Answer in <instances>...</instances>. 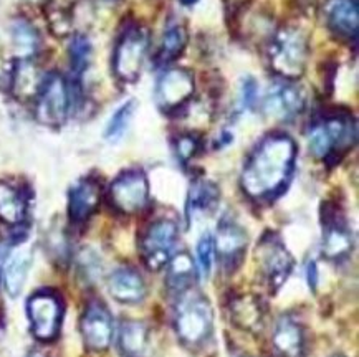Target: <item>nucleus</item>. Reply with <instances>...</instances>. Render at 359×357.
Returning a JSON list of instances; mask_svg holds the SVG:
<instances>
[{"label": "nucleus", "instance_id": "nucleus-24", "mask_svg": "<svg viewBox=\"0 0 359 357\" xmlns=\"http://www.w3.org/2000/svg\"><path fill=\"white\" fill-rule=\"evenodd\" d=\"M165 268H168V273H165L168 288L174 293H179V295H184L187 290H191L196 281V276L199 274L194 260L187 251L172 255Z\"/></svg>", "mask_w": 359, "mask_h": 357}, {"label": "nucleus", "instance_id": "nucleus-29", "mask_svg": "<svg viewBox=\"0 0 359 357\" xmlns=\"http://www.w3.org/2000/svg\"><path fill=\"white\" fill-rule=\"evenodd\" d=\"M91 55H93V47H91L88 36L81 34L73 35L70 45H68V58H70V68L73 76L80 78L83 73L88 70L91 63Z\"/></svg>", "mask_w": 359, "mask_h": 357}, {"label": "nucleus", "instance_id": "nucleus-37", "mask_svg": "<svg viewBox=\"0 0 359 357\" xmlns=\"http://www.w3.org/2000/svg\"><path fill=\"white\" fill-rule=\"evenodd\" d=\"M107 2H118V0H107Z\"/></svg>", "mask_w": 359, "mask_h": 357}, {"label": "nucleus", "instance_id": "nucleus-19", "mask_svg": "<svg viewBox=\"0 0 359 357\" xmlns=\"http://www.w3.org/2000/svg\"><path fill=\"white\" fill-rule=\"evenodd\" d=\"M108 290L123 304H137L146 298V283L136 270L123 267L114 270L108 278Z\"/></svg>", "mask_w": 359, "mask_h": 357}, {"label": "nucleus", "instance_id": "nucleus-23", "mask_svg": "<svg viewBox=\"0 0 359 357\" xmlns=\"http://www.w3.org/2000/svg\"><path fill=\"white\" fill-rule=\"evenodd\" d=\"M219 199L220 190L214 182L205 181V178H197V181L192 182L186 202V215L189 222L201 217V215L214 212L219 204Z\"/></svg>", "mask_w": 359, "mask_h": 357}, {"label": "nucleus", "instance_id": "nucleus-34", "mask_svg": "<svg viewBox=\"0 0 359 357\" xmlns=\"http://www.w3.org/2000/svg\"><path fill=\"white\" fill-rule=\"evenodd\" d=\"M306 273H308V283H310V288H311V290H315L316 281H318V270H316L315 262L308 263Z\"/></svg>", "mask_w": 359, "mask_h": 357}, {"label": "nucleus", "instance_id": "nucleus-9", "mask_svg": "<svg viewBox=\"0 0 359 357\" xmlns=\"http://www.w3.org/2000/svg\"><path fill=\"white\" fill-rule=\"evenodd\" d=\"M257 262L266 286L277 291L288 280L293 270V256L278 235L266 233L257 246Z\"/></svg>", "mask_w": 359, "mask_h": 357}, {"label": "nucleus", "instance_id": "nucleus-26", "mask_svg": "<svg viewBox=\"0 0 359 357\" xmlns=\"http://www.w3.org/2000/svg\"><path fill=\"white\" fill-rule=\"evenodd\" d=\"M27 217V197L7 182H0V220L7 225H22Z\"/></svg>", "mask_w": 359, "mask_h": 357}, {"label": "nucleus", "instance_id": "nucleus-30", "mask_svg": "<svg viewBox=\"0 0 359 357\" xmlns=\"http://www.w3.org/2000/svg\"><path fill=\"white\" fill-rule=\"evenodd\" d=\"M135 109V102H128L121 104V106L113 113V116L109 118L107 125V130H104V137H107L109 143H116V141H119L124 136V132L130 127Z\"/></svg>", "mask_w": 359, "mask_h": 357}, {"label": "nucleus", "instance_id": "nucleus-14", "mask_svg": "<svg viewBox=\"0 0 359 357\" xmlns=\"http://www.w3.org/2000/svg\"><path fill=\"white\" fill-rule=\"evenodd\" d=\"M80 329L86 349L103 352L111 346L114 337L113 318L101 301H91L81 316Z\"/></svg>", "mask_w": 359, "mask_h": 357}, {"label": "nucleus", "instance_id": "nucleus-3", "mask_svg": "<svg viewBox=\"0 0 359 357\" xmlns=\"http://www.w3.org/2000/svg\"><path fill=\"white\" fill-rule=\"evenodd\" d=\"M81 88L76 80H67L57 71L47 73L35 96V114L47 126H60L80 106Z\"/></svg>", "mask_w": 359, "mask_h": 357}, {"label": "nucleus", "instance_id": "nucleus-18", "mask_svg": "<svg viewBox=\"0 0 359 357\" xmlns=\"http://www.w3.org/2000/svg\"><path fill=\"white\" fill-rule=\"evenodd\" d=\"M323 223V255L328 260H336V262L346 258L353 250V235L346 223L339 218L336 210L325 215Z\"/></svg>", "mask_w": 359, "mask_h": 357}, {"label": "nucleus", "instance_id": "nucleus-25", "mask_svg": "<svg viewBox=\"0 0 359 357\" xmlns=\"http://www.w3.org/2000/svg\"><path fill=\"white\" fill-rule=\"evenodd\" d=\"M45 75H41L39 68L32 59H18L13 65L11 76H8V88L17 94L18 98H34L39 93Z\"/></svg>", "mask_w": 359, "mask_h": 357}, {"label": "nucleus", "instance_id": "nucleus-6", "mask_svg": "<svg viewBox=\"0 0 359 357\" xmlns=\"http://www.w3.org/2000/svg\"><path fill=\"white\" fill-rule=\"evenodd\" d=\"M149 47V35L136 22L128 24L119 34L113 50V73L119 81L131 83L141 75Z\"/></svg>", "mask_w": 359, "mask_h": 357}, {"label": "nucleus", "instance_id": "nucleus-7", "mask_svg": "<svg viewBox=\"0 0 359 357\" xmlns=\"http://www.w3.org/2000/svg\"><path fill=\"white\" fill-rule=\"evenodd\" d=\"M179 227L171 218H159L142 232L140 238V253L149 270H161L171 260L177 244Z\"/></svg>", "mask_w": 359, "mask_h": 357}, {"label": "nucleus", "instance_id": "nucleus-17", "mask_svg": "<svg viewBox=\"0 0 359 357\" xmlns=\"http://www.w3.org/2000/svg\"><path fill=\"white\" fill-rule=\"evenodd\" d=\"M305 329L293 316L285 314L275 324L271 346L280 357H305Z\"/></svg>", "mask_w": 359, "mask_h": 357}, {"label": "nucleus", "instance_id": "nucleus-13", "mask_svg": "<svg viewBox=\"0 0 359 357\" xmlns=\"http://www.w3.org/2000/svg\"><path fill=\"white\" fill-rule=\"evenodd\" d=\"M306 106L305 91L293 80L278 78L270 85L264 99V109L270 118L288 121L297 118Z\"/></svg>", "mask_w": 359, "mask_h": 357}, {"label": "nucleus", "instance_id": "nucleus-32", "mask_svg": "<svg viewBox=\"0 0 359 357\" xmlns=\"http://www.w3.org/2000/svg\"><path fill=\"white\" fill-rule=\"evenodd\" d=\"M176 154L177 159L182 164L191 161L192 158H196V154L201 150V139L196 134H181L176 139Z\"/></svg>", "mask_w": 359, "mask_h": 357}, {"label": "nucleus", "instance_id": "nucleus-2", "mask_svg": "<svg viewBox=\"0 0 359 357\" xmlns=\"http://www.w3.org/2000/svg\"><path fill=\"white\" fill-rule=\"evenodd\" d=\"M356 143V122L346 113H330L308 130V146L316 159L338 162Z\"/></svg>", "mask_w": 359, "mask_h": 357}, {"label": "nucleus", "instance_id": "nucleus-27", "mask_svg": "<svg viewBox=\"0 0 359 357\" xmlns=\"http://www.w3.org/2000/svg\"><path fill=\"white\" fill-rule=\"evenodd\" d=\"M187 40L189 35L184 24L171 22V24L165 27L163 40H161L158 53H156V63H158V66L169 65L174 59L181 57L187 45Z\"/></svg>", "mask_w": 359, "mask_h": 357}, {"label": "nucleus", "instance_id": "nucleus-21", "mask_svg": "<svg viewBox=\"0 0 359 357\" xmlns=\"http://www.w3.org/2000/svg\"><path fill=\"white\" fill-rule=\"evenodd\" d=\"M118 351L123 357H147L151 331L142 321H123L118 329Z\"/></svg>", "mask_w": 359, "mask_h": 357}, {"label": "nucleus", "instance_id": "nucleus-12", "mask_svg": "<svg viewBox=\"0 0 359 357\" xmlns=\"http://www.w3.org/2000/svg\"><path fill=\"white\" fill-rule=\"evenodd\" d=\"M247 244V232L233 218L224 217L219 222L217 233L214 238V248L215 256L225 272L233 273L241 268L243 258H245Z\"/></svg>", "mask_w": 359, "mask_h": 357}, {"label": "nucleus", "instance_id": "nucleus-35", "mask_svg": "<svg viewBox=\"0 0 359 357\" xmlns=\"http://www.w3.org/2000/svg\"><path fill=\"white\" fill-rule=\"evenodd\" d=\"M12 248V244L11 241H2L0 244V283H2V268H4V263H6V258L8 255V251Z\"/></svg>", "mask_w": 359, "mask_h": 357}, {"label": "nucleus", "instance_id": "nucleus-4", "mask_svg": "<svg viewBox=\"0 0 359 357\" xmlns=\"http://www.w3.org/2000/svg\"><path fill=\"white\" fill-rule=\"evenodd\" d=\"M214 313L209 300L202 295H186L174 314L177 340L189 349H199L212 336Z\"/></svg>", "mask_w": 359, "mask_h": 357}, {"label": "nucleus", "instance_id": "nucleus-36", "mask_svg": "<svg viewBox=\"0 0 359 357\" xmlns=\"http://www.w3.org/2000/svg\"><path fill=\"white\" fill-rule=\"evenodd\" d=\"M179 2H181L182 4V6H194V4L196 2H199V0H179Z\"/></svg>", "mask_w": 359, "mask_h": 357}, {"label": "nucleus", "instance_id": "nucleus-16", "mask_svg": "<svg viewBox=\"0 0 359 357\" xmlns=\"http://www.w3.org/2000/svg\"><path fill=\"white\" fill-rule=\"evenodd\" d=\"M101 202V186L93 177L78 181L68 192V217L73 223H85Z\"/></svg>", "mask_w": 359, "mask_h": 357}, {"label": "nucleus", "instance_id": "nucleus-10", "mask_svg": "<svg viewBox=\"0 0 359 357\" xmlns=\"http://www.w3.org/2000/svg\"><path fill=\"white\" fill-rule=\"evenodd\" d=\"M32 334L41 342H50L58 336L62 328L63 306L57 295L50 291H39L27 301Z\"/></svg>", "mask_w": 359, "mask_h": 357}, {"label": "nucleus", "instance_id": "nucleus-22", "mask_svg": "<svg viewBox=\"0 0 359 357\" xmlns=\"http://www.w3.org/2000/svg\"><path fill=\"white\" fill-rule=\"evenodd\" d=\"M230 316H232V321L236 323V326L243 329V331H260L265 319L264 303L259 296H237L230 303Z\"/></svg>", "mask_w": 359, "mask_h": 357}, {"label": "nucleus", "instance_id": "nucleus-15", "mask_svg": "<svg viewBox=\"0 0 359 357\" xmlns=\"http://www.w3.org/2000/svg\"><path fill=\"white\" fill-rule=\"evenodd\" d=\"M323 15L331 34L346 42H356L359 29L358 0H326Z\"/></svg>", "mask_w": 359, "mask_h": 357}, {"label": "nucleus", "instance_id": "nucleus-31", "mask_svg": "<svg viewBox=\"0 0 359 357\" xmlns=\"http://www.w3.org/2000/svg\"><path fill=\"white\" fill-rule=\"evenodd\" d=\"M197 256V273L202 278H209L214 268V260H215V248H214V237L210 233H204L201 237V240L197 241L196 248Z\"/></svg>", "mask_w": 359, "mask_h": 357}, {"label": "nucleus", "instance_id": "nucleus-5", "mask_svg": "<svg viewBox=\"0 0 359 357\" xmlns=\"http://www.w3.org/2000/svg\"><path fill=\"white\" fill-rule=\"evenodd\" d=\"M310 45L305 31L297 27H283L271 36L266 55L271 70L285 80H294L305 71Z\"/></svg>", "mask_w": 359, "mask_h": 357}, {"label": "nucleus", "instance_id": "nucleus-28", "mask_svg": "<svg viewBox=\"0 0 359 357\" xmlns=\"http://www.w3.org/2000/svg\"><path fill=\"white\" fill-rule=\"evenodd\" d=\"M11 35L13 48L17 50L18 58L32 59V57L39 52L41 43L40 34L35 29V25L27 20V18H15L12 22Z\"/></svg>", "mask_w": 359, "mask_h": 357}, {"label": "nucleus", "instance_id": "nucleus-38", "mask_svg": "<svg viewBox=\"0 0 359 357\" xmlns=\"http://www.w3.org/2000/svg\"><path fill=\"white\" fill-rule=\"evenodd\" d=\"M30 357H41V356H30Z\"/></svg>", "mask_w": 359, "mask_h": 357}, {"label": "nucleus", "instance_id": "nucleus-1", "mask_svg": "<svg viewBox=\"0 0 359 357\" xmlns=\"http://www.w3.org/2000/svg\"><path fill=\"white\" fill-rule=\"evenodd\" d=\"M297 162V144L288 134L265 136L247 158L241 186L248 199L273 200L287 189Z\"/></svg>", "mask_w": 359, "mask_h": 357}, {"label": "nucleus", "instance_id": "nucleus-11", "mask_svg": "<svg viewBox=\"0 0 359 357\" xmlns=\"http://www.w3.org/2000/svg\"><path fill=\"white\" fill-rule=\"evenodd\" d=\"M196 90L194 76L186 68H171L159 76L154 99L164 113H174L186 106Z\"/></svg>", "mask_w": 359, "mask_h": 357}, {"label": "nucleus", "instance_id": "nucleus-8", "mask_svg": "<svg viewBox=\"0 0 359 357\" xmlns=\"http://www.w3.org/2000/svg\"><path fill=\"white\" fill-rule=\"evenodd\" d=\"M109 204L124 215L142 212L149 204V182L140 169L124 171L114 178L108 190Z\"/></svg>", "mask_w": 359, "mask_h": 357}, {"label": "nucleus", "instance_id": "nucleus-20", "mask_svg": "<svg viewBox=\"0 0 359 357\" xmlns=\"http://www.w3.org/2000/svg\"><path fill=\"white\" fill-rule=\"evenodd\" d=\"M32 265V250L18 241L17 246L12 245L6 263L2 268V283L11 296H17L25 285L27 274Z\"/></svg>", "mask_w": 359, "mask_h": 357}, {"label": "nucleus", "instance_id": "nucleus-39", "mask_svg": "<svg viewBox=\"0 0 359 357\" xmlns=\"http://www.w3.org/2000/svg\"><path fill=\"white\" fill-rule=\"evenodd\" d=\"M333 357H344V356H333Z\"/></svg>", "mask_w": 359, "mask_h": 357}, {"label": "nucleus", "instance_id": "nucleus-33", "mask_svg": "<svg viewBox=\"0 0 359 357\" xmlns=\"http://www.w3.org/2000/svg\"><path fill=\"white\" fill-rule=\"evenodd\" d=\"M257 102V83L253 78H245L241 88V103L243 109H250Z\"/></svg>", "mask_w": 359, "mask_h": 357}]
</instances>
